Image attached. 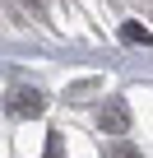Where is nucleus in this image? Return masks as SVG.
Returning <instances> with one entry per match:
<instances>
[{"instance_id": "1", "label": "nucleus", "mask_w": 153, "mask_h": 158, "mask_svg": "<svg viewBox=\"0 0 153 158\" xmlns=\"http://www.w3.org/2000/svg\"><path fill=\"white\" fill-rule=\"evenodd\" d=\"M10 107H14V116H37V112H42V93H37V89H19Z\"/></svg>"}, {"instance_id": "2", "label": "nucleus", "mask_w": 153, "mask_h": 158, "mask_svg": "<svg viewBox=\"0 0 153 158\" xmlns=\"http://www.w3.org/2000/svg\"><path fill=\"white\" fill-rule=\"evenodd\" d=\"M102 126H107V130H111V135H121V130H125V126H130V112H125V107H121V102H111V107H107V112H102Z\"/></svg>"}, {"instance_id": "3", "label": "nucleus", "mask_w": 153, "mask_h": 158, "mask_svg": "<svg viewBox=\"0 0 153 158\" xmlns=\"http://www.w3.org/2000/svg\"><path fill=\"white\" fill-rule=\"evenodd\" d=\"M107 158H139V149L125 144V139H111V144H107Z\"/></svg>"}]
</instances>
